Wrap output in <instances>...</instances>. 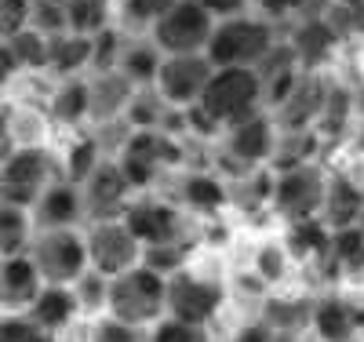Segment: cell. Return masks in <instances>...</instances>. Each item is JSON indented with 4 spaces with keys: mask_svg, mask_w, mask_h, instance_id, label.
I'll list each match as a JSON object with an SVG mask.
<instances>
[{
    "mask_svg": "<svg viewBox=\"0 0 364 342\" xmlns=\"http://www.w3.org/2000/svg\"><path fill=\"white\" fill-rule=\"evenodd\" d=\"M262 95L266 91H262V73L259 70L226 66V70L211 73L197 109L223 132V128H233V124L262 113Z\"/></svg>",
    "mask_w": 364,
    "mask_h": 342,
    "instance_id": "1",
    "label": "cell"
},
{
    "mask_svg": "<svg viewBox=\"0 0 364 342\" xmlns=\"http://www.w3.org/2000/svg\"><path fill=\"white\" fill-rule=\"evenodd\" d=\"M273 48H277V41H273V26L266 18L233 15V18L215 22V29L208 37V48H204V58L215 70H226V66L259 70Z\"/></svg>",
    "mask_w": 364,
    "mask_h": 342,
    "instance_id": "2",
    "label": "cell"
},
{
    "mask_svg": "<svg viewBox=\"0 0 364 342\" xmlns=\"http://www.w3.org/2000/svg\"><path fill=\"white\" fill-rule=\"evenodd\" d=\"M164 299H168V277L139 262L128 273L109 277L106 314L135 328H154L164 317Z\"/></svg>",
    "mask_w": 364,
    "mask_h": 342,
    "instance_id": "3",
    "label": "cell"
},
{
    "mask_svg": "<svg viewBox=\"0 0 364 342\" xmlns=\"http://www.w3.org/2000/svg\"><path fill=\"white\" fill-rule=\"evenodd\" d=\"M55 182V164L41 146H18L0 161V201L33 211L44 190Z\"/></svg>",
    "mask_w": 364,
    "mask_h": 342,
    "instance_id": "4",
    "label": "cell"
},
{
    "mask_svg": "<svg viewBox=\"0 0 364 342\" xmlns=\"http://www.w3.org/2000/svg\"><path fill=\"white\" fill-rule=\"evenodd\" d=\"M29 259L44 284H66L73 288L87 273V247L80 230H41L29 240Z\"/></svg>",
    "mask_w": 364,
    "mask_h": 342,
    "instance_id": "5",
    "label": "cell"
},
{
    "mask_svg": "<svg viewBox=\"0 0 364 342\" xmlns=\"http://www.w3.org/2000/svg\"><path fill=\"white\" fill-rule=\"evenodd\" d=\"M324 193H328V175L317 164H295L284 168L273 178L269 190V208L291 223H306V219H321L324 211Z\"/></svg>",
    "mask_w": 364,
    "mask_h": 342,
    "instance_id": "6",
    "label": "cell"
},
{
    "mask_svg": "<svg viewBox=\"0 0 364 342\" xmlns=\"http://www.w3.org/2000/svg\"><path fill=\"white\" fill-rule=\"evenodd\" d=\"M84 247H87V269L99 277H120L142 262V244L135 233L124 226V219H99L84 230Z\"/></svg>",
    "mask_w": 364,
    "mask_h": 342,
    "instance_id": "7",
    "label": "cell"
},
{
    "mask_svg": "<svg viewBox=\"0 0 364 342\" xmlns=\"http://www.w3.org/2000/svg\"><path fill=\"white\" fill-rule=\"evenodd\" d=\"M215 29V18H211L197 0H178V4L149 26V41L154 48L171 58V55H204L208 37Z\"/></svg>",
    "mask_w": 364,
    "mask_h": 342,
    "instance_id": "8",
    "label": "cell"
},
{
    "mask_svg": "<svg viewBox=\"0 0 364 342\" xmlns=\"http://www.w3.org/2000/svg\"><path fill=\"white\" fill-rule=\"evenodd\" d=\"M226 306V288L211 277L178 269L175 277H168V299H164V317L186 321L197 328H208L223 314Z\"/></svg>",
    "mask_w": 364,
    "mask_h": 342,
    "instance_id": "9",
    "label": "cell"
},
{
    "mask_svg": "<svg viewBox=\"0 0 364 342\" xmlns=\"http://www.w3.org/2000/svg\"><path fill=\"white\" fill-rule=\"evenodd\" d=\"M211 73H215V66H211L204 55H171V58L161 62L154 91L171 109H193L204 95Z\"/></svg>",
    "mask_w": 364,
    "mask_h": 342,
    "instance_id": "10",
    "label": "cell"
},
{
    "mask_svg": "<svg viewBox=\"0 0 364 342\" xmlns=\"http://www.w3.org/2000/svg\"><path fill=\"white\" fill-rule=\"evenodd\" d=\"M178 157V146L168 139V132H132L124 139V149H120L117 168L124 171L132 190H142L157 178V171L164 164H171Z\"/></svg>",
    "mask_w": 364,
    "mask_h": 342,
    "instance_id": "11",
    "label": "cell"
},
{
    "mask_svg": "<svg viewBox=\"0 0 364 342\" xmlns=\"http://www.w3.org/2000/svg\"><path fill=\"white\" fill-rule=\"evenodd\" d=\"M124 226L135 233V240L142 244V252L146 247H161V244H175L178 233H182V215L164 204V201H154V197H146V201H128L124 208Z\"/></svg>",
    "mask_w": 364,
    "mask_h": 342,
    "instance_id": "12",
    "label": "cell"
},
{
    "mask_svg": "<svg viewBox=\"0 0 364 342\" xmlns=\"http://www.w3.org/2000/svg\"><path fill=\"white\" fill-rule=\"evenodd\" d=\"M273 146H277V124L266 113H255L248 120L233 124V128H226V153L245 171H255L266 161H273Z\"/></svg>",
    "mask_w": 364,
    "mask_h": 342,
    "instance_id": "13",
    "label": "cell"
},
{
    "mask_svg": "<svg viewBox=\"0 0 364 342\" xmlns=\"http://www.w3.org/2000/svg\"><path fill=\"white\" fill-rule=\"evenodd\" d=\"M128 193H132V186H128L124 171L117 168V161H102L80 186L84 211L87 208L95 211V223L99 219H120L124 208H128Z\"/></svg>",
    "mask_w": 364,
    "mask_h": 342,
    "instance_id": "14",
    "label": "cell"
},
{
    "mask_svg": "<svg viewBox=\"0 0 364 342\" xmlns=\"http://www.w3.org/2000/svg\"><path fill=\"white\" fill-rule=\"evenodd\" d=\"M339 48V33L331 29V22L324 15H306L299 26H295V33H291V58H295V66L302 73H317L324 62L336 55Z\"/></svg>",
    "mask_w": 364,
    "mask_h": 342,
    "instance_id": "15",
    "label": "cell"
},
{
    "mask_svg": "<svg viewBox=\"0 0 364 342\" xmlns=\"http://www.w3.org/2000/svg\"><path fill=\"white\" fill-rule=\"evenodd\" d=\"M44 281L26 252L22 255H8L0 259V309H11V314H26L33 299L41 295Z\"/></svg>",
    "mask_w": 364,
    "mask_h": 342,
    "instance_id": "16",
    "label": "cell"
},
{
    "mask_svg": "<svg viewBox=\"0 0 364 342\" xmlns=\"http://www.w3.org/2000/svg\"><path fill=\"white\" fill-rule=\"evenodd\" d=\"M84 215V197H80V186L55 178L44 197L33 204V223L41 230H77V219Z\"/></svg>",
    "mask_w": 364,
    "mask_h": 342,
    "instance_id": "17",
    "label": "cell"
},
{
    "mask_svg": "<svg viewBox=\"0 0 364 342\" xmlns=\"http://www.w3.org/2000/svg\"><path fill=\"white\" fill-rule=\"evenodd\" d=\"M26 317L33 321L41 331L58 335V331H66L80 317V302H77L73 288H66V284H44L41 295L33 299V306L26 309Z\"/></svg>",
    "mask_w": 364,
    "mask_h": 342,
    "instance_id": "18",
    "label": "cell"
},
{
    "mask_svg": "<svg viewBox=\"0 0 364 342\" xmlns=\"http://www.w3.org/2000/svg\"><path fill=\"white\" fill-rule=\"evenodd\" d=\"M310 328L321 342H353L360 331V306H353L339 295H328V299L314 302Z\"/></svg>",
    "mask_w": 364,
    "mask_h": 342,
    "instance_id": "19",
    "label": "cell"
},
{
    "mask_svg": "<svg viewBox=\"0 0 364 342\" xmlns=\"http://www.w3.org/2000/svg\"><path fill=\"white\" fill-rule=\"evenodd\" d=\"M132 95H135V87L120 77L117 70L95 73V77L87 80V117L91 120H102V124L124 117Z\"/></svg>",
    "mask_w": 364,
    "mask_h": 342,
    "instance_id": "20",
    "label": "cell"
},
{
    "mask_svg": "<svg viewBox=\"0 0 364 342\" xmlns=\"http://www.w3.org/2000/svg\"><path fill=\"white\" fill-rule=\"evenodd\" d=\"M161 62H164V55L154 48V41H128L124 48H120L117 73L124 77L135 91L139 87H154V80L161 73Z\"/></svg>",
    "mask_w": 364,
    "mask_h": 342,
    "instance_id": "21",
    "label": "cell"
},
{
    "mask_svg": "<svg viewBox=\"0 0 364 342\" xmlns=\"http://www.w3.org/2000/svg\"><path fill=\"white\" fill-rule=\"evenodd\" d=\"M284 252L291 262H314V259H328L331 252V230L321 219H306V223H291L288 237H284Z\"/></svg>",
    "mask_w": 364,
    "mask_h": 342,
    "instance_id": "22",
    "label": "cell"
},
{
    "mask_svg": "<svg viewBox=\"0 0 364 342\" xmlns=\"http://www.w3.org/2000/svg\"><path fill=\"white\" fill-rule=\"evenodd\" d=\"M91 66V37H80V33H63L48 37V70L63 73V77H73L80 70Z\"/></svg>",
    "mask_w": 364,
    "mask_h": 342,
    "instance_id": "23",
    "label": "cell"
},
{
    "mask_svg": "<svg viewBox=\"0 0 364 342\" xmlns=\"http://www.w3.org/2000/svg\"><path fill=\"white\" fill-rule=\"evenodd\" d=\"M4 55L11 62V70H48V37L41 29L26 26L18 33L4 37Z\"/></svg>",
    "mask_w": 364,
    "mask_h": 342,
    "instance_id": "24",
    "label": "cell"
},
{
    "mask_svg": "<svg viewBox=\"0 0 364 342\" xmlns=\"http://www.w3.org/2000/svg\"><path fill=\"white\" fill-rule=\"evenodd\" d=\"M310 314H314V302H302V299H269L262 309V324L273 335H299L302 328H310Z\"/></svg>",
    "mask_w": 364,
    "mask_h": 342,
    "instance_id": "25",
    "label": "cell"
},
{
    "mask_svg": "<svg viewBox=\"0 0 364 342\" xmlns=\"http://www.w3.org/2000/svg\"><path fill=\"white\" fill-rule=\"evenodd\" d=\"M182 201H186V208H193V211H215L230 201V190H226V182L219 175L193 171V175L182 178Z\"/></svg>",
    "mask_w": 364,
    "mask_h": 342,
    "instance_id": "26",
    "label": "cell"
},
{
    "mask_svg": "<svg viewBox=\"0 0 364 342\" xmlns=\"http://www.w3.org/2000/svg\"><path fill=\"white\" fill-rule=\"evenodd\" d=\"M48 109H51V117L58 124H70V128H73V124H80V120H87V80L66 77L63 84L51 91Z\"/></svg>",
    "mask_w": 364,
    "mask_h": 342,
    "instance_id": "27",
    "label": "cell"
},
{
    "mask_svg": "<svg viewBox=\"0 0 364 342\" xmlns=\"http://www.w3.org/2000/svg\"><path fill=\"white\" fill-rule=\"evenodd\" d=\"M328 259L336 262L339 269H346V273H364V226L353 223V226L331 230V252H328Z\"/></svg>",
    "mask_w": 364,
    "mask_h": 342,
    "instance_id": "28",
    "label": "cell"
},
{
    "mask_svg": "<svg viewBox=\"0 0 364 342\" xmlns=\"http://www.w3.org/2000/svg\"><path fill=\"white\" fill-rule=\"evenodd\" d=\"M33 240V226H29V211L11 208L0 201V259L22 255V247Z\"/></svg>",
    "mask_w": 364,
    "mask_h": 342,
    "instance_id": "29",
    "label": "cell"
},
{
    "mask_svg": "<svg viewBox=\"0 0 364 342\" xmlns=\"http://www.w3.org/2000/svg\"><path fill=\"white\" fill-rule=\"evenodd\" d=\"M63 15H66V29L80 37H95L109 26L106 0H63Z\"/></svg>",
    "mask_w": 364,
    "mask_h": 342,
    "instance_id": "30",
    "label": "cell"
},
{
    "mask_svg": "<svg viewBox=\"0 0 364 342\" xmlns=\"http://www.w3.org/2000/svg\"><path fill=\"white\" fill-rule=\"evenodd\" d=\"M99 164H102V153H99V142H95V139H80V142H73V146H70V157H66V171H70L66 182L84 186V178L95 171Z\"/></svg>",
    "mask_w": 364,
    "mask_h": 342,
    "instance_id": "31",
    "label": "cell"
},
{
    "mask_svg": "<svg viewBox=\"0 0 364 342\" xmlns=\"http://www.w3.org/2000/svg\"><path fill=\"white\" fill-rule=\"evenodd\" d=\"M87 342H149V328H135V324H124V321L102 314L91 324Z\"/></svg>",
    "mask_w": 364,
    "mask_h": 342,
    "instance_id": "32",
    "label": "cell"
},
{
    "mask_svg": "<svg viewBox=\"0 0 364 342\" xmlns=\"http://www.w3.org/2000/svg\"><path fill=\"white\" fill-rule=\"evenodd\" d=\"M291 269V259L284 252V244H262L255 252V277H262L266 284H281Z\"/></svg>",
    "mask_w": 364,
    "mask_h": 342,
    "instance_id": "33",
    "label": "cell"
},
{
    "mask_svg": "<svg viewBox=\"0 0 364 342\" xmlns=\"http://www.w3.org/2000/svg\"><path fill=\"white\" fill-rule=\"evenodd\" d=\"M149 342H211V335H208V328L175 321V317H161L149 328Z\"/></svg>",
    "mask_w": 364,
    "mask_h": 342,
    "instance_id": "34",
    "label": "cell"
},
{
    "mask_svg": "<svg viewBox=\"0 0 364 342\" xmlns=\"http://www.w3.org/2000/svg\"><path fill=\"white\" fill-rule=\"evenodd\" d=\"M0 342H55V335L41 331L26 314H0Z\"/></svg>",
    "mask_w": 364,
    "mask_h": 342,
    "instance_id": "35",
    "label": "cell"
},
{
    "mask_svg": "<svg viewBox=\"0 0 364 342\" xmlns=\"http://www.w3.org/2000/svg\"><path fill=\"white\" fill-rule=\"evenodd\" d=\"M106 292H109V281L99 273H84L80 281L73 284V295L80 302V314H95V309H106Z\"/></svg>",
    "mask_w": 364,
    "mask_h": 342,
    "instance_id": "36",
    "label": "cell"
},
{
    "mask_svg": "<svg viewBox=\"0 0 364 342\" xmlns=\"http://www.w3.org/2000/svg\"><path fill=\"white\" fill-rule=\"evenodd\" d=\"M29 15H33V0H0V33L11 37L26 29Z\"/></svg>",
    "mask_w": 364,
    "mask_h": 342,
    "instance_id": "37",
    "label": "cell"
},
{
    "mask_svg": "<svg viewBox=\"0 0 364 342\" xmlns=\"http://www.w3.org/2000/svg\"><path fill=\"white\" fill-rule=\"evenodd\" d=\"M178 0H124V15L132 22H142V26H154L157 18H164Z\"/></svg>",
    "mask_w": 364,
    "mask_h": 342,
    "instance_id": "38",
    "label": "cell"
},
{
    "mask_svg": "<svg viewBox=\"0 0 364 342\" xmlns=\"http://www.w3.org/2000/svg\"><path fill=\"white\" fill-rule=\"evenodd\" d=\"M255 8L266 18H284V15H306V0H255Z\"/></svg>",
    "mask_w": 364,
    "mask_h": 342,
    "instance_id": "39",
    "label": "cell"
},
{
    "mask_svg": "<svg viewBox=\"0 0 364 342\" xmlns=\"http://www.w3.org/2000/svg\"><path fill=\"white\" fill-rule=\"evenodd\" d=\"M197 4L215 18V22H223V18H233V15H245V4L248 0H197Z\"/></svg>",
    "mask_w": 364,
    "mask_h": 342,
    "instance_id": "40",
    "label": "cell"
},
{
    "mask_svg": "<svg viewBox=\"0 0 364 342\" xmlns=\"http://www.w3.org/2000/svg\"><path fill=\"white\" fill-rule=\"evenodd\" d=\"M230 342H273V331H269L262 321H248V324H240V328L230 335Z\"/></svg>",
    "mask_w": 364,
    "mask_h": 342,
    "instance_id": "41",
    "label": "cell"
},
{
    "mask_svg": "<svg viewBox=\"0 0 364 342\" xmlns=\"http://www.w3.org/2000/svg\"><path fill=\"white\" fill-rule=\"evenodd\" d=\"M273 342H302L299 335H273Z\"/></svg>",
    "mask_w": 364,
    "mask_h": 342,
    "instance_id": "42",
    "label": "cell"
},
{
    "mask_svg": "<svg viewBox=\"0 0 364 342\" xmlns=\"http://www.w3.org/2000/svg\"><path fill=\"white\" fill-rule=\"evenodd\" d=\"M8 135V120H4V113H0V139Z\"/></svg>",
    "mask_w": 364,
    "mask_h": 342,
    "instance_id": "43",
    "label": "cell"
},
{
    "mask_svg": "<svg viewBox=\"0 0 364 342\" xmlns=\"http://www.w3.org/2000/svg\"><path fill=\"white\" fill-rule=\"evenodd\" d=\"M360 331H364V306H360Z\"/></svg>",
    "mask_w": 364,
    "mask_h": 342,
    "instance_id": "44",
    "label": "cell"
},
{
    "mask_svg": "<svg viewBox=\"0 0 364 342\" xmlns=\"http://www.w3.org/2000/svg\"><path fill=\"white\" fill-rule=\"evenodd\" d=\"M360 226H364V204H360Z\"/></svg>",
    "mask_w": 364,
    "mask_h": 342,
    "instance_id": "45",
    "label": "cell"
},
{
    "mask_svg": "<svg viewBox=\"0 0 364 342\" xmlns=\"http://www.w3.org/2000/svg\"><path fill=\"white\" fill-rule=\"evenodd\" d=\"M55 4H63V0H55Z\"/></svg>",
    "mask_w": 364,
    "mask_h": 342,
    "instance_id": "46",
    "label": "cell"
}]
</instances>
